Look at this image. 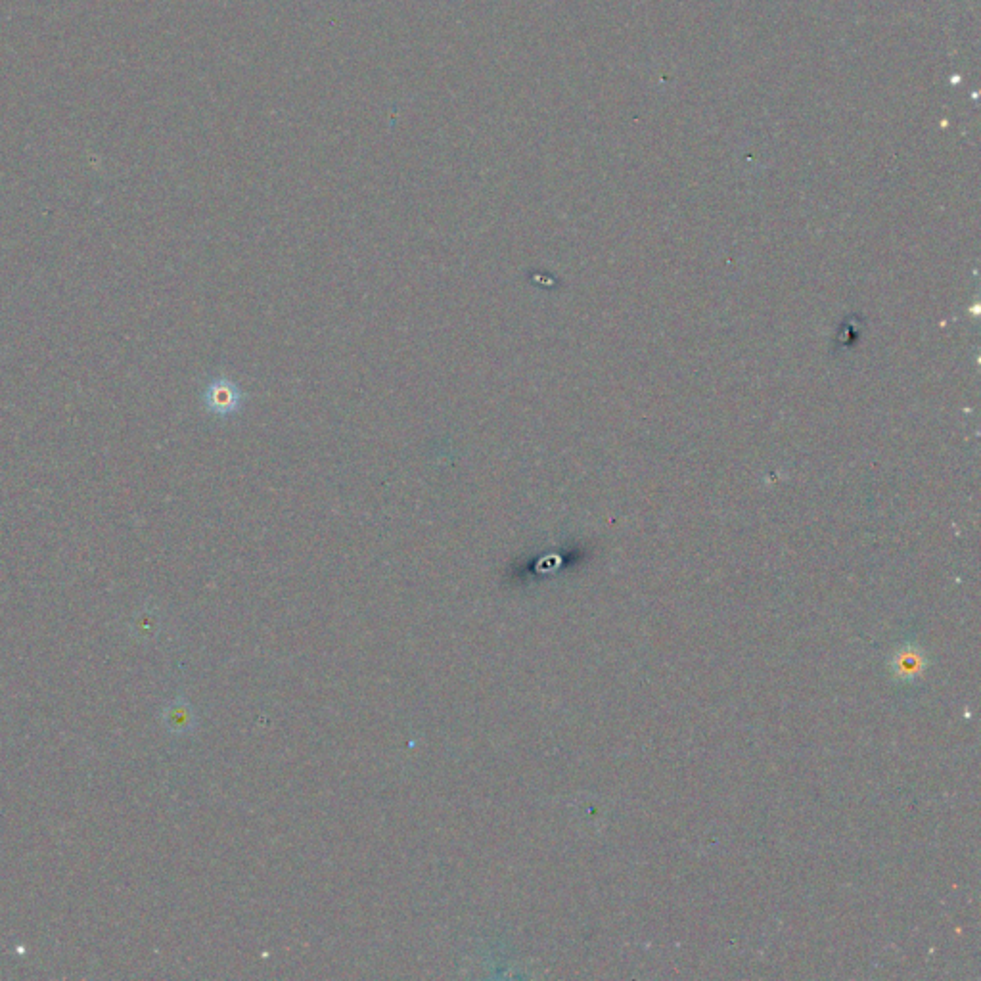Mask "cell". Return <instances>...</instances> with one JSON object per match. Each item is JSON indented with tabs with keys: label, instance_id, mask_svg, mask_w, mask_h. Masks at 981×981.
<instances>
[{
	"label": "cell",
	"instance_id": "obj_1",
	"mask_svg": "<svg viewBox=\"0 0 981 981\" xmlns=\"http://www.w3.org/2000/svg\"><path fill=\"white\" fill-rule=\"evenodd\" d=\"M204 403L207 411L217 416H229L240 409L242 393L227 378H217L207 386Z\"/></svg>",
	"mask_w": 981,
	"mask_h": 981
}]
</instances>
